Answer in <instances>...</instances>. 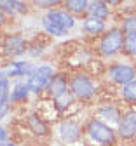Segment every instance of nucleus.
<instances>
[{
    "label": "nucleus",
    "instance_id": "6e6552de",
    "mask_svg": "<svg viewBox=\"0 0 136 146\" xmlns=\"http://www.w3.org/2000/svg\"><path fill=\"white\" fill-rule=\"evenodd\" d=\"M21 122H23L25 132H26L31 139H35V141H47V139H51V136H52L51 122H49V118H46L40 111H37V110L25 111Z\"/></svg>",
    "mask_w": 136,
    "mask_h": 146
},
{
    "label": "nucleus",
    "instance_id": "9d476101",
    "mask_svg": "<svg viewBox=\"0 0 136 146\" xmlns=\"http://www.w3.org/2000/svg\"><path fill=\"white\" fill-rule=\"evenodd\" d=\"M115 129H117V136L121 143L136 141V106H126L122 110L121 120Z\"/></svg>",
    "mask_w": 136,
    "mask_h": 146
},
{
    "label": "nucleus",
    "instance_id": "cd10ccee",
    "mask_svg": "<svg viewBox=\"0 0 136 146\" xmlns=\"http://www.w3.org/2000/svg\"><path fill=\"white\" fill-rule=\"evenodd\" d=\"M0 146H21L17 141H14V139H11V141H7V143H4V144H0Z\"/></svg>",
    "mask_w": 136,
    "mask_h": 146
},
{
    "label": "nucleus",
    "instance_id": "dca6fc26",
    "mask_svg": "<svg viewBox=\"0 0 136 146\" xmlns=\"http://www.w3.org/2000/svg\"><path fill=\"white\" fill-rule=\"evenodd\" d=\"M0 9L9 17V19H17L25 17L31 12V7L25 0H0Z\"/></svg>",
    "mask_w": 136,
    "mask_h": 146
},
{
    "label": "nucleus",
    "instance_id": "7ed1b4c3",
    "mask_svg": "<svg viewBox=\"0 0 136 146\" xmlns=\"http://www.w3.org/2000/svg\"><path fill=\"white\" fill-rule=\"evenodd\" d=\"M84 139L91 146H117L121 144L117 129L113 125L91 115L84 120Z\"/></svg>",
    "mask_w": 136,
    "mask_h": 146
},
{
    "label": "nucleus",
    "instance_id": "bb28decb",
    "mask_svg": "<svg viewBox=\"0 0 136 146\" xmlns=\"http://www.w3.org/2000/svg\"><path fill=\"white\" fill-rule=\"evenodd\" d=\"M105 2H107V4H108L112 9H115V7H121L124 0H105Z\"/></svg>",
    "mask_w": 136,
    "mask_h": 146
},
{
    "label": "nucleus",
    "instance_id": "4468645a",
    "mask_svg": "<svg viewBox=\"0 0 136 146\" xmlns=\"http://www.w3.org/2000/svg\"><path fill=\"white\" fill-rule=\"evenodd\" d=\"M31 98H33V94H31V90H30L25 78L23 80H12V84H11V106L12 108L26 106Z\"/></svg>",
    "mask_w": 136,
    "mask_h": 146
},
{
    "label": "nucleus",
    "instance_id": "aec40b11",
    "mask_svg": "<svg viewBox=\"0 0 136 146\" xmlns=\"http://www.w3.org/2000/svg\"><path fill=\"white\" fill-rule=\"evenodd\" d=\"M117 99L121 104L136 106V78L117 89Z\"/></svg>",
    "mask_w": 136,
    "mask_h": 146
},
{
    "label": "nucleus",
    "instance_id": "c85d7f7f",
    "mask_svg": "<svg viewBox=\"0 0 136 146\" xmlns=\"http://www.w3.org/2000/svg\"><path fill=\"white\" fill-rule=\"evenodd\" d=\"M117 146H124V144H117Z\"/></svg>",
    "mask_w": 136,
    "mask_h": 146
},
{
    "label": "nucleus",
    "instance_id": "20e7f679",
    "mask_svg": "<svg viewBox=\"0 0 136 146\" xmlns=\"http://www.w3.org/2000/svg\"><path fill=\"white\" fill-rule=\"evenodd\" d=\"M122 47L124 31L119 28V25H110L92 44V49L100 59H115L122 56Z\"/></svg>",
    "mask_w": 136,
    "mask_h": 146
},
{
    "label": "nucleus",
    "instance_id": "0eeeda50",
    "mask_svg": "<svg viewBox=\"0 0 136 146\" xmlns=\"http://www.w3.org/2000/svg\"><path fill=\"white\" fill-rule=\"evenodd\" d=\"M28 36L21 31H2L0 33V56L4 61L19 59L26 56Z\"/></svg>",
    "mask_w": 136,
    "mask_h": 146
},
{
    "label": "nucleus",
    "instance_id": "1a4fd4ad",
    "mask_svg": "<svg viewBox=\"0 0 136 146\" xmlns=\"http://www.w3.org/2000/svg\"><path fill=\"white\" fill-rule=\"evenodd\" d=\"M58 71V68L52 63H35V68L31 70V73L25 78L33 98H42L46 96V89L49 85V82L52 80L54 73Z\"/></svg>",
    "mask_w": 136,
    "mask_h": 146
},
{
    "label": "nucleus",
    "instance_id": "a878e982",
    "mask_svg": "<svg viewBox=\"0 0 136 146\" xmlns=\"http://www.w3.org/2000/svg\"><path fill=\"white\" fill-rule=\"evenodd\" d=\"M7 26H9V17L2 12V9H0V33L5 31V30H7Z\"/></svg>",
    "mask_w": 136,
    "mask_h": 146
},
{
    "label": "nucleus",
    "instance_id": "a211bd4d",
    "mask_svg": "<svg viewBox=\"0 0 136 146\" xmlns=\"http://www.w3.org/2000/svg\"><path fill=\"white\" fill-rule=\"evenodd\" d=\"M86 16L98 17V19L108 21L110 17L113 16V9L105 2V0H89V5H87Z\"/></svg>",
    "mask_w": 136,
    "mask_h": 146
},
{
    "label": "nucleus",
    "instance_id": "6ab92c4d",
    "mask_svg": "<svg viewBox=\"0 0 136 146\" xmlns=\"http://www.w3.org/2000/svg\"><path fill=\"white\" fill-rule=\"evenodd\" d=\"M11 80L5 77L4 70L0 68V111L9 113L12 111V106H11Z\"/></svg>",
    "mask_w": 136,
    "mask_h": 146
},
{
    "label": "nucleus",
    "instance_id": "f8f14e48",
    "mask_svg": "<svg viewBox=\"0 0 136 146\" xmlns=\"http://www.w3.org/2000/svg\"><path fill=\"white\" fill-rule=\"evenodd\" d=\"M122 110H124V106H121L119 101H101V103L96 104L92 115L96 118L113 125V127H117V123L121 120V115H122Z\"/></svg>",
    "mask_w": 136,
    "mask_h": 146
},
{
    "label": "nucleus",
    "instance_id": "393cba45",
    "mask_svg": "<svg viewBox=\"0 0 136 146\" xmlns=\"http://www.w3.org/2000/svg\"><path fill=\"white\" fill-rule=\"evenodd\" d=\"M12 139V132L5 123H0V144H4Z\"/></svg>",
    "mask_w": 136,
    "mask_h": 146
},
{
    "label": "nucleus",
    "instance_id": "5701e85b",
    "mask_svg": "<svg viewBox=\"0 0 136 146\" xmlns=\"http://www.w3.org/2000/svg\"><path fill=\"white\" fill-rule=\"evenodd\" d=\"M117 25L124 31V35L136 31V12H122Z\"/></svg>",
    "mask_w": 136,
    "mask_h": 146
},
{
    "label": "nucleus",
    "instance_id": "f257e3e1",
    "mask_svg": "<svg viewBox=\"0 0 136 146\" xmlns=\"http://www.w3.org/2000/svg\"><path fill=\"white\" fill-rule=\"evenodd\" d=\"M38 23H40L42 33L46 36H49L52 40H63L77 28L79 19L68 11H65L63 7H58V9L42 12Z\"/></svg>",
    "mask_w": 136,
    "mask_h": 146
},
{
    "label": "nucleus",
    "instance_id": "4be33fe9",
    "mask_svg": "<svg viewBox=\"0 0 136 146\" xmlns=\"http://www.w3.org/2000/svg\"><path fill=\"white\" fill-rule=\"evenodd\" d=\"M28 4L37 12H47L51 9L63 7V0H30Z\"/></svg>",
    "mask_w": 136,
    "mask_h": 146
},
{
    "label": "nucleus",
    "instance_id": "9b49d317",
    "mask_svg": "<svg viewBox=\"0 0 136 146\" xmlns=\"http://www.w3.org/2000/svg\"><path fill=\"white\" fill-rule=\"evenodd\" d=\"M4 70L5 77L12 82V80H23L26 78L31 70L35 68V61L31 59H25V58H19V59H9L5 61L2 66H0Z\"/></svg>",
    "mask_w": 136,
    "mask_h": 146
},
{
    "label": "nucleus",
    "instance_id": "412c9836",
    "mask_svg": "<svg viewBox=\"0 0 136 146\" xmlns=\"http://www.w3.org/2000/svg\"><path fill=\"white\" fill-rule=\"evenodd\" d=\"M87 5H89V0H63V9L73 14L77 19L86 16Z\"/></svg>",
    "mask_w": 136,
    "mask_h": 146
},
{
    "label": "nucleus",
    "instance_id": "39448f33",
    "mask_svg": "<svg viewBox=\"0 0 136 146\" xmlns=\"http://www.w3.org/2000/svg\"><path fill=\"white\" fill-rule=\"evenodd\" d=\"M101 78L107 84L119 89L136 78V64L131 61H124V59H113L103 68Z\"/></svg>",
    "mask_w": 136,
    "mask_h": 146
},
{
    "label": "nucleus",
    "instance_id": "f03ea898",
    "mask_svg": "<svg viewBox=\"0 0 136 146\" xmlns=\"http://www.w3.org/2000/svg\"><path fill=\"white\" fill-rule=\"evenodd\" d=\"M101 82L89 70H72L70 71V92L80 104H91L100 98Z\"/></svg>",
    "mask_w": 136,
    "mask_h": 146
},
{
    "label": "nucleus",
    "instance_id": "b1692460",
    "mask_svg": "<svg viewBox=\"0 0 136 146\" xmlns=\"http://www.w3.org/2000/svg\"><path fill=\"white\" fill-rule=\"evenodd\" d=\"M122 54L131 59H136V31L124 35V47H122Z\"/></svg>",
    "mask_w": 136,
    "mask_h": 146
},
{
    "label": "nucleus",
    "instance_id": "423d86ee",
    "mask_svg": "<svg viewBox=\"0 0 136 146\" xmlns=\"http://www.w3.org/2000/svg\"><path fill=\"white\" fill-rule=\"evenodd\" d=\"M61 144L65 146H75L80 141H84V122L75 118L72 115L61 117L58 120L54 131H52Z\"/></svg>",
    "mask_w": 136,
    "mask_h": 146
},
{
    "label": "nucleus",
    "instance_id": "f3484780",
    "mask_svg": "<svg viewBox=\"0 0 136 146\" xmlns=\"http://www.w3.org/2000/svg\"><path fill=\"white\" fill-rule=\"evenodd\" d=\"M47 49H49V36H46L44 33L42 35H37V36H33V38H28L26 56L31 61L42 59L47 54Z\"/></svg>",
    "mask_w": 136,
    "mask_h": 146
},
{
    "label": "nucleus",
    "instance_id": "ddd939ff",
    "mask_svg": "<svg viewBox=\"0 0 136 146\" xmlns=\"http://www.w3.org/2000/svg\"><path fill=\"white\" fill-rule=\"evenodd\" d=\"M68 92H70V71L68 70H58L54 73L52 80L49 82L47 89H46V96L51 101H54V99L61 98Z\"/></svg>",
    "mask_w": 136,
    "mask_h": 146
},
{
    "label": "nucleus",
    "instance_id": "2eb2a0df",
    "mask_svg": "<svg viewBox=\"0 0 136 146\" xmlns=\"http://www.w3.org/2000/svg\"><path fill=\"white\" fill-rule=\"evenodd\" d=\"M108 26H110L108 21L98 19V17H91V16L80 17V33H84L86 38H91V40H96Z\"/></svg>",
    "mask_w": 136,
    "mask_h": 146
}]
</instances>
